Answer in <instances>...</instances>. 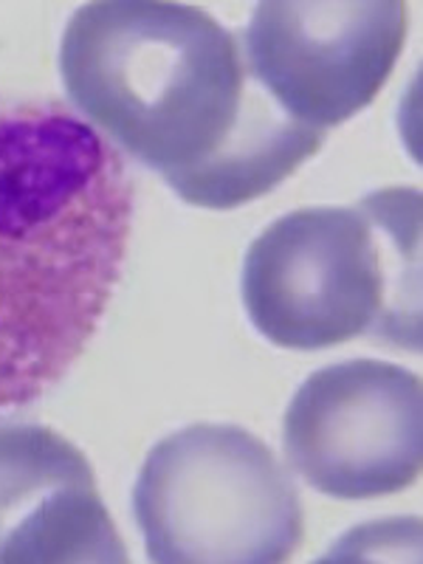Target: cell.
I'll return each mask as SVG.
<instances>
[{"instance_id":"1","label":"cell","mask_w":423,"mask_h":564,"mask_svg":"<svg viewBox=\"0 0 423 564\" xmlns=\"http://www.w3.org/2000/svg\"><path fill=\"white\" fill-rule=\"evenodd\" d=\"M59 74L79 113L204 209L263 198L325 141L254 83L235 32L189 3H85Z\"/></svg>"},{"instance_id":"2","label":"cell","mask_w":423,"mask_h":564,"mask_svg":"<svg viewBox=\"0 0 423 564\" xmlns=\"http://www.w3.org/2000/svg\"><path fill=\"white\" fill-rule=\"evenodd\" d=\"M133 181L59 105H0V412L74 370L122 282Z\"/></svg>"},{"instance_id":"3","label":"cell","mask_w":423,"mask_h":564,"mask_svg":"<svg viewBox=\"0 0 423 564\" xmlns=\"http://www.w3.org/2000/svg\"><path fill=\"white\" fill-rule=\"evenodd\" d=\"M417 238L415 189L289 212L246 251V314L282 350H325L370 334L417 350Z\"/></svg>"},{"instance_id":"4","label":"cell","mask_w":423,"mask_h":564,"mask_svg":"<svg viewBox=\"0 0 423 564\" xmlns=\"http://www.w3.org/2000/svg\"><path fill=\"white\" fill-rule=\"evenodd\" d=\"M133 513L155 564H280L305 536L294 480L235 423H193L155 443Z\"/></svg>"},{"instance_id":"5","label":"cell","mask_w":423,"mask_h":564,"mask_svg":"<svg viewBox=\"0 0 423 564\" xmlns=\"http://www.w3.org/2000/svg\"><path fill=\"white\" fill-rule=\"evenodd\" d=\"M285 460L334 500L410 488L423 463V384L406 367L350 359L302 381L282 421Z\"/></svg>"},{"instance_id":"6","label":"cell","mask_w":423,"mask_h":564,"mask_svg":"<svg viewBox=\"0 0 423 564\" xmlns=\"http://www.w3.org/2000/svg\"><path fill=\"white\" fill-rule=\"evenodd\" d=\"M404 43L401 0H263L243 34V54L282 113L327 130L379 97Z\"/></svg>"},{"instance_id":"7","label":"cell","mask_w":423,"mask_h":564,"mask_svg":"<svg viewBox=\"0 0 423 564\" xmlns=\"http://www.w3.org/2000/svg\"><path fill=\"white\" fill-rule=\"evenodd\" d=\"M88 457L40 423H0V564H124Z\"/></svg>"}]
</instances>
